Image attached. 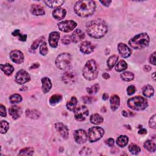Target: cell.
<instances>
[{
	"mask_svg": "<svg viewBox=\"0 0 156 156\" xmlns=\"http://www.w3.org/2000/svg\"><path fill=\"white\" fill-rule=\"evenodd\" d=\"M85 38L84 33L81 29L75 30L71 35V39L74 43H78Z\"/></svg>",
	"mask_w": 156,
	"mask_h": 156,
	"instance_id": "d6986e66",
	"label": "cell"
},
{
	"mask_svg": "<svg viewBox=\"0 0 156 156\" xmlns=\"http://www.w3.org/2000/svg\"><path fill=\"white\" fill-rule=\"evenodd\" d=\"M155 52H154L151 55L149 58V62L153 65H155Z\"/></svg>",
	"mask_w": 156,
	"mask_h": 156,
	"instance_id": "f907efd6",
	"label": "cell"
},
{
	"mask_svg": "<svg viewBox=\"0 0 156 156\" xmlns=\"http://www.w3.org/2000/svg\"><path fill=\"white\" fill-rule=\"evenodd\" d=\"M110 103L112 110H116L119 107L120 104V99L119 97L117 95H112L110 99Z\"/></svg>",
	"mask_w": 156,
	"mask_h": 156,
	"instance_id": "7402d4cb",
	"label": "cell"
},
{
	"mask_svg": "<svg viewBox=\"0 0 156 156\" xmlns=\"http://www.w3.org/2000/svg\"><path fill=\"white\" fill-rule=\"evenodd\" d=\"M41 81L42 84V89L43 92L44 93H48L52 88V83L50 79L47 77H45L42 78Z\"/></svg>",
	"mask_w": 156,
	"mask_h": 156,
	"instance_id": "ffe728a7",
	"label": "cell"
},
{
	"mask_svg": "<svg viewBox=\"0 0 156 156\" xmlns=\"http://www.w3.org/2000/svg\"><path fill=\"white\" fill-rule=\"evenodd\" d=\"M26 115L28 117L36 120L40 118V112L37 110H27Z\"/></svg>",
	"mask_w": 156,
	"mask_h": 156,
	"instance_id": "4dcf8cb0",
	"label": "cell"
},
{
	"mask_svg": "<svg viewBox=\"0 0 156 156\" xmlns=\"http://www.w3.org/2000/svg\"><path fill=\"white\" fill-rule=\"evenodd\" d=\"M77 100L75 97H71L70 100L66 103V107L70 111H74L76 109Z\"/></svg>",
	"mask_w": 156,
	"mask_h": 156,
	"instance_id": "f1b7e54d",
	"label": "cell"
},
{
	"mask_svg": "<svg viewBox=\"0 0 156 156\" xmlns=\"http://www.w3.org/2000/svg\"><path fill=\"white\" fill-rule=\"evenodd\" d=\"M44 3L46 4V5L51 8H59L60 6H61L64 3V1H45Z\"/></svg>",
	"mask_w": 156,
	"mask_h": 156,
	"instance_id": "d4e9b609",
	"label": "cell"
},
{
	"mask_svg": "<svg viewBox=\"0 0 156 156\" xmlns=\"http://www.w3.org/2000/svg\"><path fill=\"white\" fill-rule=\"evenodd\" d=\"M62 81L66 84H72L76 81V74L71 71H66L62 76Z\"/></svg>",
	"mask_w": 156,
	"mask_h": 156,
	"instance_id": "5bb4252c",
	"label": "cell"
},
{
	"mask_svg": "<svg viewBox=\"0 0 156 156\" xmlns=\"http://www.w3.org/2000/svg\"><path fill=\"white\" fill-rule=\"evenodd\" d=\"M95 2L91 0L77 2L74 8L75 13L81 17H88L92 15L95 12Z\"/></svg>",
	"mask_w": 156,
	"mask_h": 156,
	"instance_id": "7a4b0ae2",
	"label": "cell"
},
{
	"mask_svg": "<svg viewBox=\"0 0 156 156\" xmlns=\"http://www.w3.org/2000/svg\"><path fill=\"white\" fill-rule=\"evenodd\" d=\"M55 128L64 139H67L69 136V129L64 124L62 123H57L55 124Z\"/></svg>",
	"mask_w": 156,
	"mask_h": 156,
	"instance_id": "4fadbf2b",
	"label": "cell"
},
{
	"mask_svg": "<svg viewBox=\"0 0 156 156\" xmlns=\"http://www.w3.org/2000/svg\"><path fill=\"white\" fill-rule=\"evenodd\" d=\"M109 99V95L107 93H104L103 95V100H104V101H106Z\"/></svg>",
	"mask_w": 156,
	"mask_h": 156,
	"instance_id": "680465c9",
	"label": "cell"
},
{
	"mask_svg": "<svg viewBox=\"0 0 156 156\" xmlns=\"http://www.w3.org/2000/svg\"><path fill=\"white\" fill-rule=\"evenodd\" d=\"M83 100L84 102V103L87 104H90L92 103H93L96 101V99L95 97H83Z\"/></svg>",
	"mask_w": 156,
	"mask_h": 156,
	"instance_id": "f6af8a7d",
	"label": "cell"
},
{
	"mask_svg": "<svg viewBox=\"0 0 156 156\" xmlns=\"http://www.w3.org/2000/svg\"><path fill=\"white\" fill-rule=\"evenodd\" d=\"M127 68V65L126 62L123 60H121L117 63L115 69L118 72H121L126 70Z\"/></svg>",
	"mask_w": 156,
	"mask_h": 156,
	"instance_id": "d6a6232c",
	"label": "cell"
},
{
	"mask_svg": "<svg viewBox=\"0 0 156 156\" xmlns=\"http://www.w3.org/2000/svg\"><path fill=\"white\" fill-rule=\"evenodd\" d=\"M9 127V124L8 121L3 120L1 121V126H0V132L2 134H6Z\"/></svg>",
	"mask_w": 156,
	"mask_h": 156,
	"instance_id": "ab89813d",
	"label": "cell"
},
{
	"mask_svg": "<svg viewBox=\"0 0 156 156\" xmlns=\"http://www.w3.org/2000/svg\"><path fill=\"white\" fill-rule=\"evenodd\" d=\"M154 90L150 85H147L143 89V94L145 97L151 98L154 95Z\"/></svg>",
	"mask_w": 156,
	"mask_h": 156,
	"instance_id": "484cf974",
	"label": "cell"
},
{
	"mask_svg": "<svg viewBox=\"0 0 156 156\" xmlns=\"http://www.w3.org/2000/svg\"><path fill=\"white\" fill-rule=\"evenodd\" d=\"M1 66V69L5 73V74H6L7 76H10L12 74V73L14 71V66L9 64V63H6L5 65L3 64H1L0 65Z\"/></svg>",
	"mask_w": 156,
	"mask_h": 156,
	"instance_id": "cb8c5ba5",
	"label": "cell"
},
{
	"mask_svg": "<svg viewBox=\"0 0 156 156\" xmlns=\"http://www.w3.org/2000/svg\"><path fill=\"white\" fill-rule=\"evenodd\" d=\"M22 112H23L21 107L17 106H12L9 109V115L14 120H17L19 118L22 114Z\"/></svg>",
	"mask_w": 156,
	"mask_h": 156,
	"instance_id": "ac0fdd59",
	"label": "cell"
},
{
	"mask_svg": "<svg viewBox=\"0 0 156 156\" xmlns=\"http://www.w3.org/2000/svg\"><path fill=\"white\" fill-rule=\"evenodd\" d=\"M122 115L124 116V117H127V112L126 111H125V110H123V112H122Z\"/></svg>",
	"mask_w": 156,
	"mask_h": 156,
	"instance_id": "91938a15",
	"label": "cell"
},
{
	"mask_svg": "<svg viewBox=\"0 0 156 156\" xmlns=\"http://www.w3.org/2000/svg\"><path fill=\"white\" fill-rule=\"evenodd\" d=\"M107 25L104 20L101 19L93 20L87 26V32L93 38H102L107 34Z\"/></svg>",
	"mask_w": 156,
	"mask_h": 156,
	"instance_id": "6da1fadb",
	"label": "cell"
},
{
	"mask_svg": "<svg viewBox=\"0 0 156 156\" xmlns=\"http://www.w3.org/2000/svg\"><path fill=\"white\" fill-rule=\"evenodd\" d=\"M128 141H129V138L126 135H120L117 139V145L121 148L126 146Z\"/></svg>",
	"mask_w": 156,
	"mask_h": 156,
	"instance_id": "83f0119b",
	"label": "cell"
},
{
	"mask_svg": "<svg viewBox=\"0 0 156 156\" xmlns=\"http://www.w3.org/2000/svg\"><path fill=\"white\" fill-rule=\"evenodd\" d=\"M149 41V37L146 33H140L132 38L129 44L134 49H141L148 46Z\"/></svg>",
	"mask_w": 156,
	"mask_h": 156,
	"instance_id": "277c9868",
	"label": "cell"
},
{
	"mask_svg": "<svg viewBox=\"0 0 156 156\" xmlns=\"http://www.w3.org/2000/svg\"><path fill=\"white\" fill-rule=\"evenodd\" d=\"M127 105L133 110H142L148 107V103L146 98L140 96H137L130 98L127 101Z\"/></svg>",
	"mask_w": 156,
	"mask_h": 156,
	"instance_id": "5b68a950",
	"label": "cell"
},
{
	"mask_svg": "<svg viewBox=\"0 0 156 156\" xmlns=\"http://www.w3.org/2000/svg\"><path fill=\"white\" fill-rule=\"evenodd\" d=\"M100 88V85L98 84H96L92 87L87 88V92L89 95H94L98 92Z\"/></svg>",
	"mask_w": 156,
	"mask_h": 156,
	"instance_id": "f35d334b",
	"label": "cell"
},
{
	"mask_svg": "<svg viewBox=\"0 0 156 156\" xmlns=\"http://www.w3.org/2000/svg\"><path fill=\"white\" fill-rule=\"evenodd\" d=\"M73 135L75 141L79 144H83L86 143L88 139L87 133L86 131L83 129L75 131L73 134Z\"/></svg>",
	"mask_w": 156,
	"mask_h": 156,
	"instance_id": "8fae6325",
	"label": "cell"
},
{
	"mask_svg": "<svg viewBox=\"0 0 156 156\" xmlns=\"http://www.w3.org/2000/svg\"><path fill=\"white\" fill-rule=\"evenodd\" d=\"M45 39V37H43V36H42V37H40V38H39L38 39H37L36 40H35L33 43H32V45H31V49H32V50H36L38 47H39V44L40 43H42L43 41V40Z\"/></svg>",
	"mask_w": 156,
	"mask_h": 156,
	"instance_id": "b9f144b4",
	"label": "cell"
},
{
	"mask_svg": "<svg viewBox=\"0 0 156 156\" xmlns=\"http://www.w3.org/2000/svg\"><path fill=\"white\" fill-rule=\"evenodd\" d=\"M62 99V97L60 95H54L51 97L49 102V104L52 106H54L59 103Z\"/></svg>",
	"mask_w": 156,
	"mask_h": 156,
	"instance_id": "e575fe53",
	"label": "cell"
},
{
	"mask_svg": "<svg viewBox=\"0 0 156 156\" xmlns=\"http://www.w3.org/2000/svg\"><path fill=\"white\" fill-rule=\"evenodd\" d=\"M102 76H103V77L104 78V79H105V80H109V78H110V75L108 73H103Z\"/></svg>",
	"mask_w": 156,
	"mask_h": 156,
	"instance_id": "11a10c76",
	"label": "cell"
},
{
	"mask_svg": "<svg viewBox=\"0 0 156 156\" xmlns=\"http://www.w3.org/2000/svg\"><path fill=\"white\" fill-rule=\"evenodd\" d=\"M106 144L109 146H113L114 143H115V141H114V138H108L107 140H106Z\"/></svg>",
	"mask_w": 156,
	"mask_h": 156,
	"instance_id": "816d5d0a",
	"label": "cell"
},
{
	"mask_svg": "<svg viewBox=\"0 0 156 156\" xmlns=\"http://www.w3.org/2000/svg\"><path fill=\"white\" fill-rule=\"evenodd\" d=\"M80 51L83 53L89 54L94 51L95 47L92 44L91 42H90L89 41H85V42H83L80 45Z\"/></svg>",
	"mask_w": 156,
	"mask_h": 156,
	"instance_id": "2e32d148",
	"label": "cell"
},
{
	"mask_svg": "<svg viewBox=\"0 0 156 156\" xmlns=\"http://www.w3.org/2000/svg\"><path fill=\"white\" fill-rule=\"evenodd\" d=\"M10 57L14 63L17 64L22 63L25 59L23 53L19 50L12 51L10 53Z\"/></svg>",
	"mask_w": 156,
	"mask_h": 156,
	"instance_id": "7c38bea8",
	"label": "cell"
},
{
	"mask_svg": "<svg viewBox=\"0 0 156 156\" xmlns=\"http://www.w3.org/2000/svg\"><path fill=\"white\" fill-rule=\"evenodd\" d=\"M31 12L33 15L36 16L43 15L45 13L43 8L39 5H32L31 6Z\"/></svg>",
	"mask_w": 156,
	"mask_h": 156,
	"instance_id": "603a6c76",
	"label": "cell"
},
{
	"mask_svg": "<svg viewBox=\"0 0 156 156\" xmlns=\"http://www.w3.org/2000/svg\"><path fill=\"white\" fill-rule=\"evenodd\" d=\"M66 14V11L65 9L61 8H59L56 9L55 10H54V11L53 12V17L58 20H63Z\"/></svg>",
	"mask_w": 156,
	"mask_h": 156,
	"instance_id": "44dd1931",
	"label": "cell"
},
{
	"mask_svg": "<svg viewBox=\"0 0 156 156\" xmlns=\"http://www.w3.org/2000/svg\"><path fill=\"white\" fill-rule=\"evenodd\" d=\"M71 40V37H70V36H64V37L62 38V42L63 44H65V45H68V44L70 43Z\"/></svg>",
	"mask_w": 156,
	"mask_h": 156,
	"instance_id": "c3c4849f",
	"label": "cell"
},
{
	"mask_svg": "<svg viewBox=\"0 0 156 156\" xmlns=\"http://www.w3.org/2000/svg\"><path fill=\"white\" fill-rule=\"evenodd\" d=\"M155 115H154L149 120V126L150 127L155 129L156 128V125H155Z\"/></svg>",
	"mask_w": 156,
	"mask_h": 156,
	"instance_id": "bcb514c9",
	"label": "cell"
},
{
	"mask_svg": "<svg viewBox=\"0 0 156 156\" xmlns=\"http://www.w3.org/2000/svg\"><path fill=\"white\" fill-rule=\"evenodd\" d=\"M0 115L3 117H6L7 115L6 108L3 104H1V106H0Z\"/></svg>",
	"mask_w": 156,
	"mask_h": 156,
	"instance_id": "681fc988",
	"label": "cell"
},
{
	"mask_svg": "<svg viewBox=\"0 0 156 156\" xmlns=\"http://www.w3.org/2000/svg\"><path fill=\"white\" fill-rule=\"evenodd\" d=\"M118 60V56L117 55H113L111 57H110L107 61V66L109 67V68L110 69L112 68L117 63Z\"/></svg>",
	"mask_w": 156,
	"mask_h": 156,
	"instance_id": "836d02e7",
	"label": "cell"
},
{
	"mask_svg": "<svg viewBox=\"0 0 156 156\" xmlns=\"http://www.w3.org/2000/svg\"><path fill=\"white\" fill-rule=\"evenodd\" d=\"M136 91V88L134 86H129L127 89V94L128 95H132L133 94L135 93Z\"/></svg>",
	"mask_w": 156,
	"mask_h": 156,
	"instance_id": "7dc6e473",
	"label": "cell"
},
{
	"mask_svg": "<svg viewBox=\"0 0 156 156\" xmlns=\"http://www.w3.org/2000/svg\"><path fill=\"white\" fill-rule=\"evenodd\" d=\"M90 122L94 124H100L104 121V118L99 114H95L90 117Z\"/></svg>",
	"mask_w": 156,
	"mask_h": 156,
	"instance_id": "4316f807",
	"label": "cell"
},
{
	"mask_svg": "<svg viewBox=\"0 0 156 156\" xmlns=\"http://www.w3.org/2000/svg\"><path fill=\"white\" fill-rule=\"evenodd\" d=\"M155 72H154V73L152 74V77H153L154 81H155Z\"/></svg>",
	"mask_w": 156,
	"mask_h": 156,
	"instance_id": "94428289",
	"label": "cell"
},
{
	"mask_svg": "<svg viewBox=\"0 0 156 156\" xmlns=\"http://www.w3.org/2000/svg\"><path fill=\"white\" fill-rule=\"evenodd\" d=\"M118 50L120 55L124 58L129 57L132 54L131 49L126 44L123 43H120L118 45Z\"/></svg>",
	"mask_w": 156,
	"mask_h": 156,
	"instance_id": "9a60e30c",
	"label": "cell"
},
{
	"mask_svg": "<svg viewBox=\"0 0 156 156\" xmlns=\"http://www.w3.org/2000/svg\"><path fill=\"white\" fill-rule=\"evenodd\" d=\"M121 79L123 81H127V82H129V81H132V80H134V75L131 72L126 71V72L123 73L121 74Z\"/></svg>",
	"mask_w": 156,
	"mask_h": 156,
	"instance_id": "1f68e13d",
	"label": "cell"
},
{
	"mask_svg": "<svg viewBox=\"0 0 156 156\" xmlns=\"http://www.w3.org/2000/svg\"><path fill=\"white\" fill-rule=\"evenodd\" d=\"M12 36H18L19 37V39L21 41H23V42H25L26 41V39H27V36L26 35H22L20 33V30L19 29H16L12 33Z\"/></svg>",
	"mask_w": 156,
	"mask_h": 156,
	"instance_id": "60d3db41",
	"label": "cell"
},
{
	"mask_svg": "<svg viewBox=\"0 0 156 156\" xmlns=\"http://www.w3.org/2000/svg\"><path fill=\"white\" fill-rule=\"evenodd\" d=\"M48 49L47 45L45 42H43L40 47V53L42 56H45L48 53Z\"/></svg>",
	"mask_w": 156,
	"mask_h": 156,
	"instance_id": "7bdbcfd3",
	"label": "cell"
},
{
	"mask_svg": "<svg viewBox=\"0 0 156 156\" xmlns=\"http://www.w3.org/2000/svg\"><path fill=\"white\" fill-rule=\"evenodd\" d=\"M139 134H147V131L145 129H141L138 131Z\"/></svg>",
	"mask_w": 156,
	"mask_h": 156,
	"instance_id": "6f0895ef",
	"label": "cell"
},
{
	"mask_svg": "<svg viewBox=\"0 0 156 156\" xmlns=\"http://www.w3.org/2000/svg\"><path fill=\"white\" fill-rule=\"evenodd\" d=\"M129 151L131 154L137 155L141 151V149L138 145L135 144H131L129 146Z\"/></svg>",
	"mask_w": 156,
	"mask_h": 156,
	"instance_id": "8d00e7d4",
	"label": "cell"
},
{
	"mask_svg": "<svg viewBox=\"0 0 156 156\" xmlns=\"http://www.w3.org/2000/svg\"><path fill=\"white\" fill-rule=\"evenodd\" d=\"M100 3L103 5L104 6H106V7H108L110 3H112V1H101Z\"/></svg>",
	"mask_w": 156,
	"mask_h": 156,
	"instance_id": "f5cc1de1",
	"label": "cell"
},
{
	"mask_svg": "<svg viewBox=\"0 0 156 156\" xmlns=\"http://www.w3.org/2000/svg\"><path fill=\"white\" fill-rule=\"evenodd\" d=\"M89 110L86 106H81L74 110L75 119L78 121H84L89 116Z\"/></svg>",
	"mask_w": 156,
	"mask_h": 156,
	"instance_id": "ba28073f",
	"label": "cell"
},
{
	"mask_svg": "<svg viewBox=\"0 0 156 156\" xmlns=\"http://www.w3.org/2000/svg\"><path fill=\"white\" fill-rule=\"evenodd\" d=\"M92 154V150L89 148H86L84 147L83 148L80 152V154L81 155H90Z\"/></svg>",
	"mask_w": 156,
	"mask_h": 156,
	"instance_id": "ee69618b",
	"label": "cell"
},
{
	"mask_svg": "<svg viewBox=\"0 0 156 156\" xmlns=\"http://www.w3.org/2000/svg\"><path fill=\"white\" fill-rule=\"evenodd\" d=\"M60 39V34L58 32H52L49 36V45L54 48L57 47L58 42Z\"/></svg>",
	"mask_w": 156,
	"mask_h": 156,
	"instance_id": "e0dca14e",
	"label": "cell"
},
{
	"mask_svg": "<svg viewBox=\"0 0 156 156\" xmlns=\"http://www.w3.org/2000/svg\"><path fill=\"white\" fill-rule=\"evenodd\" d=\"M34 151V150L32 148H26L19 152V155H32Z\"/></svg>",
	"mask_w": 156,
	"mask_h": 156,
	"instance_id": "74e56055",
	"label": "cell"
},
{
	"mask_svg": "<svg viewBox=\"0 0 156 156\" xmlns=\"http://www.w3.org/2000/svg\"><path fill=\"white\" fill-rule=\"evenodd\" d=\"M40 66V65L38 63H35L34 64H32L31 66H30V70H32V69H35V68H37Z\"/></svg>",
	"mask_w": 156,
	"mask_h": 156,
	"instance_id": "db71d44e",
	"label": "cell"
},
{
	"mask_svg": "<svg viewBox=\"0 0 156 156\" xmlns=\"http://www.w3.org/2000/svg\"><path fill=\"white\" fill-rule=\"evenodd\" d=\"M72 61L71 56L67 53L60 54L56 60V65L57 68L62 70L69 69Z\"/></svg>",
	"mask_w": 156,
	"mask_h": 156,
	"instance_id": "8992f818",
	"label": "cell"
},
{
	"mask_svg": "<svg viewBox=\"0 0 156 156\" xmlns=\"http://www.w3.org/2000/svg\"><path fill=\"white\" fill-rule=\"evenodd\" d=\"M104 134V130L101 127H92L88 131V140L91 143L98 141Z\"/></svg>",
	"mask_w": 156,
	"mask_h": 156,
	"instance_id": "52a82bcc",
	"label": "cell"
},
{
	"mask_svg": "<svg viewBox=\"0 0 156 156\" xmlns=\"http://www.w3.org/2000/svg\"><path fill=\"white\" fill-rule=\"evenodd\" d=\"M144 70L145 71H146V72H149V71H150L151 70V67L150 66H149V65H145L144 66Z\"/></svg>",
	"mask_w": 156,
	"mask_h": 156,
	"instance_id": "9f6ffc18",
	"label": "cell"
},
{
	"mask_svg": "<svg viewBox=\"0 0 156 156\" xmlns=\"http://www.w3.org/2000/svg\"><path fill=\"white\" fill-rule=\"evenodd\" d=\"M57 26L60 31L68 32L73 31L77 26V23L73 20H65L59 23Z\"/></svg>",
	"mask_w": 156,
	"mask_h": 156,
	"instance_id": "9c48e42d",
	"label": "cell"
},
{
	"mask_svg": "<svg viewBox=\"0 0 156 156\" xmlns=\"http://www.w3.org/2000/svg\"><path fill=\"white\" fill-rule=\"evenodd\" d=\"M10 101L12 104H15V103H19L22 101V97L20 94H13L12 95L10 98H9Z\"/></svg>",
	"mask_w": 156,
	"mask_h": 156,
	"instance_id": "d590c367",
	"label": "cell"
},
{
	"mask_svg": "<svg viewBox=\"0 0 156 156\" xmlns=\"http://www.w3.org/2000/svg\"><path fill=\"white\" fill-rule=\"evenodd\" d=\"M83 75L86 80L89 81L96 79L98 75V70L95 60H90L87 62L83 70Z\"/></svg>",
	"mask_w": 156,
	"mask_h": 156,
	"instance_id": "3957f363",
	"label": "cell"
},
{
	"mask_svg": "<svg viewBox=\"0 0 156 156\" xmlns=\"http://www.w3.org/2000/svg\"><path fill=\"white\" fill-rule=\"evenodd\" d=\"M144 148L149 152H154L156 150V145L152 140H147L144 143Z\"/></svg>",
	"mask_w": 156,
	"mask_h": 156,
	"instance_id": "f546056e",
	"label": "cell"
},
{
	"mask_svg": "<svg viewBox=\"0 0 156 156\" xmlns=\"http://www.w3.org/2000/svg\"><path fill=\"white\" fill-rule=\"evenodd\" d=\"M30 80H31L30 76L29 75L27 71L23 70H21L19 71L15 76V82L19 84H21V85L29 82Z\"/></svg>",
	"mask_w": 156,
	"mask_h": 156,
	"instance_id": "30bf717a",
	"label": "cell"
}]
</instances>
